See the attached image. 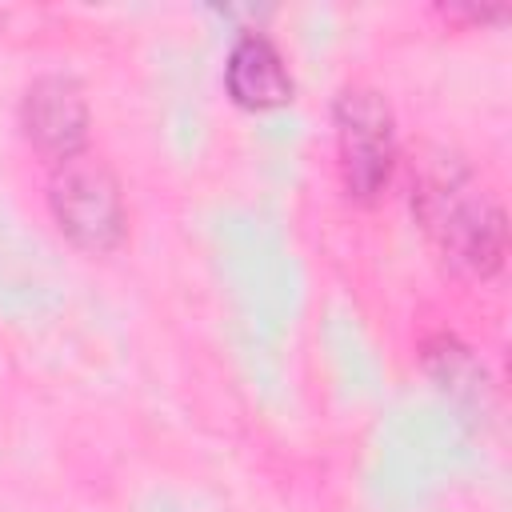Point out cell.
<instances>
[{
    "label": "cell",
    "instance_id": "cell-4",
    "mask_svg": "<svg viewBox=\"0 0 512 512\" xmlns=\"http://www.w3.org/2000/svg\"><path fill=\"white\" fill-rule=\"evenodd\" d=\"M20 124L32 148L48 160H68L88 140V100L72 76H40L24 92Z\"/></svg>",
    "mask_w": 512,
    "mask_h": 512
},
{
    "label": "cell",
    "instance_id": "cell-2",
    "mask_svg": "<svg viewBox=\"0 0 512 512\" xmlns=\"http://www.w3.org/2000/svg\"><path fill=\"white\" fill-rule=\"evenodd\" d=\"M48 204L60 232L88 252H108L124 240V196L112 168L96 156L76 152L60 160L48 184Z\"/></svg>",
    "mask_w": 512,
    "mask_h": 512
},
{
    "label": "cell",
    "instance_id": "cell-5",
    "mask_svg": "<svg viewBox=\"0 0 512 512\" xmlns=\"http://www.w3.org/2000/svg\"><path fill=\"white\" fill-rule=\"evenodd\" d=\"M224 84H228V96L240 108H252V112L280 108V104L292 100L288 64L264 32L236 36V44L228 52V64H224Z\"/></svg>",
    "mask_w": 512,
    "mask_h": 512
},
{
    "label": "cell",
    "instance_id": "cell-1",
    "mask_svg": "<svg viewBox=\"0 0 512 512\" xmlns=\"http://www.w3.org/2000/svg\"><path fill=\"white\" fill-rule=\"evenodd\" d=\"M416 216L440 256L464 276H488L504 260L508 228L504 208L488 196V188L460 160H432L416 180Z\"/></svg>",
    "mask_w": 512,
    "mask_h": 512
},
{
    "label": "cell",
    "instance_id": "cell-3",
    "mask_svg": "<svg viewBox=\"0 0 512 512\" xmlns=\"http://www.w3.org/2000/svg\"><path fill=\"white\" fill-rule=\"evenodd\" d=\"M336 152L348 196L372 200L388 184L396 160V136H392V108L380 92L344 88L336 96Z\"/></svg>",
    "mask_w": 512,
    "mask_h": 512
}]
</instances>
